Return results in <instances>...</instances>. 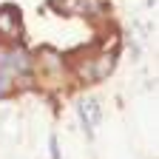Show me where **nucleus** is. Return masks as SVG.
<instances>
[{
    "label": "nucleus",
    "instance_id": "obj_1",
    "mask_svg": "<svg viewBox=\"0 0 159 159\" xmlns=\"http://www.w3.org/2000/svg\"><path fill=\"white\" fill-rule=\"evenodd\" d=\"M0 31H14V23H11V11H3V14H0Z\"/></svg>",
    "mask_w": 159,
    "mask_h": 159
}]
</instances>
